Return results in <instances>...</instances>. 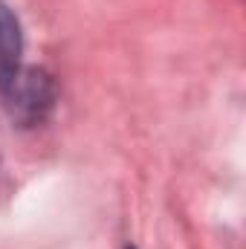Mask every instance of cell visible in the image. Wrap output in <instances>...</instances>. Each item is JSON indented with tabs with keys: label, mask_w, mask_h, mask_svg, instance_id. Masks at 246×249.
Here are the masks:
<instances>
[{
	"label": "cell",
	"mask_w": 246,
	"mask_h": 249,
	"mask_svg": "<svg viewBox=\"0 0 246 249\" xmlns=\"http://www.w3.org/2000/svg\"><path fill=\"white\" fill-rule=\"evenodd\" d=\"M3 107L20 127L41 124L55 107V81L41 67H18L12 78L0 84Z\"/></svg>",
	"instance_id": "1"
},
{
	"label": "cell",
	"mask_w": 246,
	"mask_h": 249,
	"mask_svg": "<svg viewBox=\"0 0 246 249\" xmlns=\"http://www.w3.org/2000/svg\"><path fill=\"white\" fill-rule=\"evenodd\" d=\"M20 53H23V35L15 12L0 0V84L12 78V72L20 67Z\"/></svg>",
	"instance_id": "2"
}]
</instances>
